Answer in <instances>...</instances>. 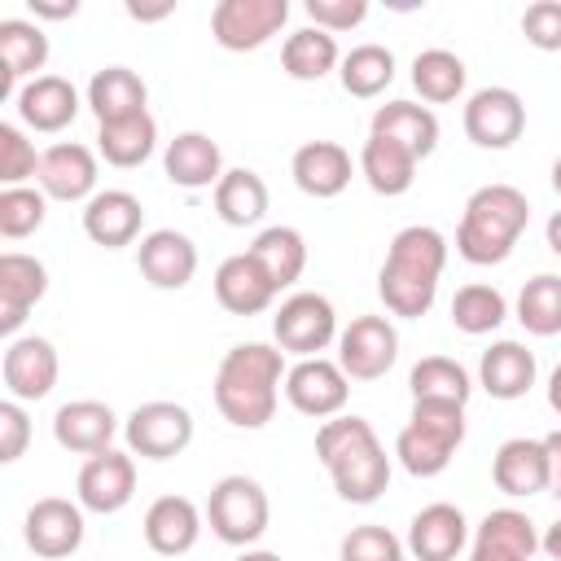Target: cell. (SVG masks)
<instances>
[{
    "label": "cell",
    "mask_w": 561,
    "mask_h": 561,
    "mask_svg": "<svg viewBox=\"0 0 561 561\" xmlns=\"http://www.w3.org/2000/svg\"><path fill=\"white\" fill-rule=\"evenodd\" d=\"M447 267V237L430 224H408L390 237L381 272H377V294L386 302L390 316L399 320H421L434 298H438V280Z\"/></svg>",
    "instance_id": "6da1fadb"
},
{
    "label": "cell",
    "mask_w": 561,
    "mask_h": 561,
    "mask_svg": "<svg viewBox=\"0 0 561 561\" xmlns=\"http://www.w3.org/2000/svg\"><path fill=\"white\" fill-rule=\"evenodd\" d=\"M285 351L267 342H237L215 373V408L237 430H263L285 390Z\"/></svg>",
    "instance_id": "7a4b0ae2"
},
{
    "label": "cell",
    "mask_w": 561,
    "mask_h": 561,
    "mask_svg": "<svg viewBox=\"0 0 561 561\" xmlns=\"http://www.w3.org/2000/svg\"><path fill=\"white\" fill-rule=\"evenodd\" d=\"M316 460L346 504H373L390 486V456L364 416H333L316 430Z\"/></svg>",
    "instance_id": "3957f363"
},
{
    "label": "cell",
    "mask_w": 561,
    "mask_h": 561,
    "mask_svg": "<svg viewBox=\"0 0 561 561\" xmlns=\"http://www.w3.org/2000/svg\"><path fill=\"white\" fill-rule=\"evenodd\" d=\"M530 224V202L513 184H482L469 193L456 224V254L473 267H495L513 254Z\"/></svg>",
    "instance_id": "277c9868"
},
{
    "label": "cell",
    "mask_w": 561,
    "mask_h": 561,
    "mask_svg": "<svg viewBox=\"0 0 561 561\" xmlns=\"http://www.w3.org/2000/svg\"><path fill=\"white\" fill-rule=\"evenodd\" d=\"M465 443V408L456 403H412L408 425L394 438V456L412 478H438Z\"/></svg>",
    "instance_id": "5b68a950"
},
{
    "label": "cell",
    "mask_w": 561,
    "mask_h": 561,
    "mask_svg": "<svg viewBox=\"0 0 561 561\" xmlns=\"http://www.w3.org/2000/svg\"><path fill=\"white\" fill-rule=\"evenodd\" d=\"M272 522V504L259 478L224 473L206 495V526L228 548H254Z\"/></svg>",
    "instance_id": "8992f818"
},
{
    "label": "cell",
    "mask_w": 561,
    "mask_h": 561,
    "mask_svg": "<svg viewBox=\"0 0 561 561\" xmlns=\"http://www.w3.org/2000/svg\"><path fill=\"white\" fill-rule=\"evenodd\" d=\"M272 337L285 355H298V359H311L320 351H329V342H337V311L324 294L316 289H298L289 294L276 316H272Z\"/></svg>",
    "instance_id": "52a82bcc"
},
{
    "label": "cell",
    "mask_w": 561,
    "mask_h": 561,
    "mask_svg": "<svg viewBox=\"0 0 561 561\" xmlns=\"http://www.w3.org/2000/svg\"><path fill=\"white\" fill-rule=\"evenodd\" d=\"M127 451L140 460H171L193 443V412L175 399H149L123 421Z\"/></svg>",
    "instance_id": "ba28073f"
},
{
    "label": "cell",
    "mask_w": 561,
    "mask_h": 561,
    "mask_svg": "<svg viewBox=\"0 0 561 561\" xmlns=\"http://www.w3.org/2000/svg\"><path fill=\"white\" fill-rule=\"evenodd\" d=\"M289 22V0H219L210 9V35L228 53H254Z\"/></svg>",
    "instance_id": "9c48e42d"
},
{
    "label": "cell",
    "mask_w": 561,
    "mask_h": 561,
    "mask_svg": "<svg viewBox=\"0 0 561 561\" xmlns=\"http://www.w3.org/2000/svg\"><path fill=\"white\" fill-rule=\"evenodd\" d=\"M399 359V329L390 316H355L337 333V364L351 381H377Z\"/></svg>",
    "instance_id": "30bf717a"
},
{
    "label": "cell",
    "mask_w": 561,
    "mask_h": 561,
    "mask_svg": "<svg viewBox=\"0 0 561 561\" xmlns=\"http://www.w3.org/2000/svg\"><path fill=\"white\" fill-rule=\"evenodd\" d=\"M0 377H4V390L9 399L18 403H39L53 394L57 377H61V359H57V346L39 333H22V337H9L4 355H0Z\"/></svg>",
    "instance_id": "8fae6325"
},
{
    "label": "cell",
    "mask_w": 561,
    "mask_h": 561,
    "mask_svg": "<svg viewBox=\"0 0 561 561\" xmlns=\"http://www.w3.org/2000/svg\"><path fill=\"white\" fill-rule=\"evenodd\" d=\"M285 399L302 416L333 421V416H342V408L351 399V377L342 373L337 359L311 355V359L289 364V373H285Z\"/></svg>",
    "instance_id": "7c38bea8"
},
{
    "label": "cell",
    "mask_w": 561,
    "mask_h": 561,
    "mask_svg": "<svg viewBox=\"0 0 561 561\" xmlns=\"http://www.w3.org/2000/svg\"><path fill=\"white\" fill-rule=\"evenodd\" d=\"M460 123H465V136L478 149H508L526 131V101L513 88L491 83V88H478L465 101V118Z\"/></svg>",
    "instance_id": "4fadbf2b"
},
{
    "label": "cell",
    "mask_w": 561,
    "mask_h": 561,
    "mask_svg": "<svg viewBox=\"0 0 561 561\" xmlns=\"http://www.w3.org/2000/svg\"><path fill=\"white\" fill-rule=\"evenodd\" d=\"M136 495V460L131 451H96L83 460L79 478H75V500L83 504V513H123Z\"/></svg>",
    "instance_id": "5bb4252c"
},
{
    "label": "cell",
    "mask_w": 561,
    "mask_h": 561,
    "mask_svg": "<svg viewBox=\"0 0 561 561\" xmlns=\"http://www.w3.org/2000/svg\"><path fill=\"white\" fill-rule=\"evenodd\" d=\"M83 504L79 500H61V495H44L26 508V522H22V539L35 557H48V561H61L70 552L83 548Z\"/></svg>",
    "instance_id": "9a60e30c"
},
{
    "label": "cell",
    "mask_w": 561,
    "mask_h": 561,
    "mask_svg": "<svg viewBox=\"0 0 561 561\" xmlns=\"http://www.w3.org/2000/svg\"><path fill=\"white\" fill-rule=\"evenodd\" d=\"M35 184L44 188L48 202H83L88 206L101 193L96 188V153L79 140H57L44 149Z\"/></svg>",
    "instance_id": "2e32d148"
},
{
    "label": "cell",
    "mask_w": 561,
    "mask_h": 561,
    "mask_svg": "<svg viewBox=\"0 0 561 561\" xmlns=\"http://www.w3.org/2000/svg\"><path fill=\"white\" fill-rule=\"evenodd\" d=\"M136 267L153 289H184L197 276V245L180 228H153L136 245Z\"/></svg>",
    "instance_id": "e0dca14e"
},
{
    "label": "cell",
    "mask_w": 561,
    "mask_h": 561,
    "mask_svg": "<svg viewBox=\"0 0 561 561\" xmlns=\"http://www.w3.org/2000/svg\"><path fill=\"white\" fill-rule=\"evenodd\" d=\"M44 294H48V267L35 254L4 250L0 254V333L18 337V329L26 324L31 307Z\"/></svg>",
    "instance_id": "ac0fdd59"
},
{
    "label": "cell",
    "mask_w": 561,
    "mask_h": 561,
    "mask_svg": "<svg viewBox=\"0 0 561 561\" xmlns=\"http://www.w3.org/2000/svg\"><path fill=\"white\" fill-rule=\"evenodd\" d=\"M202 526H206V513H202L188 495H158V500L145 508L140 535H145V543H149L158 557H184V552L197 548Z\"/></svg>",
    "instance_id": "d6986e66"
},
{
    "label": "cell",
    "mask_w": 561,
    "mask_h": 561,
    "mask_svg": "<svg viewBox=\"0 0 561 561\" xmlns=\"http://www.w3.org/2000/svg\"><path fill=\"white\" fill-rule=\"evenodd\" d=\"M539 530L522 508H491L469 535V561H530Z\"/></svg>",
    "instance_id": "ffe728a7"
},
{
    "label": "cell",
    "mask_w": 561,
    "mask_h": 561,
    "mask_svg": "<svg viewBox=\"0 0 561 561\" xmlns=\"http://www.w3.org/2000/svg\"><path fill=\"white\" fill-rule=\"evenodd\" d=\"M13 110H18L22 127L53 136V131L70 127L83 105H79V88L66 75H39V79L22 83V92L13 96Z\"/></svg>",
    "instance_id": "44dd1931"
},
{
    "label": "cell",
    "mask_w": 561,
    "mask_h": 561,
    "mask_svg": "<svg viewBox=\"0 0 561 561\" xmlns=\"http://www.w3.org/2000/svg\"><path fill=\"white\" fill-rule=\"evenodd\" d=\"M114 434H118V416L101 399H70L53 412V438H57V447H66L75 456L110 451Z\"/></svg>",
    "instance_id": "7402d4cb"
},
{
    "label": "cell",
    "mask_w": 561,
    "mask_h": 561,
    "mask_svg": "<svg viewBox=\"0 0 561 561\" xmlns=\"http://www.w3.org/2000/svg\"><path fill=\"white\" fill-rule=\"evenodd\" d=\"M48 61V35L39 22L26 18H4L0 22V96H18L22 83L39 79Z\"/></svg>",
    "instance_id": "603a6c76"
},
{
    "label": "cell",
    "mask_w": 561,
    "mask_h": 561,
    "mask_svg": "<svg viewBox=\"0 0 561 561\" xmlns=\"http://www.w3.org/2000/svg\"><path fill=\"white\" fill-rule=\"evenodd\" d=\"M408 552L416 561H456L469 543V522L456 504L438 500V504H425L412 522H408Z\"/></svg>",
    "instance_id": "cb8c5ba5"
},
{
    "label": "cell",
    "mask_w": 561,
    "mask_h": 561,
    "mask_svg": "<svg viewBox=\"0 0 561 561\" xmlns=\"http://www.w3.org/2000/svg\"><path fill=\"white\" fill-rule=\"evenodd\" d=\"M162 175L175 188H188V193L215 188L224 180V149H219V140H210L206 131H180L162 149Z\"/></svg>",
    "instance_id": "d4e9b609"
},
{
    "label": "cell",
    "mask_w": 561,
    "mask_h": 561,
    "mask_svg": "<svg viewBox=\"0 0 561 561\" xmlns=\"http://www.w3.org/2000/svg\"><path fill=\"white\" fill-rule=\"evenodd\" d=\"M351 171H355V167H351V153H346L337 140H307V145H298L294 158H289L294 184H298L307 197H316V202H329V197L346 193Z\"/></svg>",
    "instance_id": "484cf974"
},
{
    "label": "cell",
    "mask_w": 561,
    "mask_h": 561,
    "mask_svg": "<svg viewBox=\"0 0 561 561\" xmlns=\"http://www.w3.org/2000/svg\"><path fill=\"white\" fill-rule=\"evenodd\" d=\"M140 224H145V206L127 188H101L83 206V232L92 245H105V250L131 245L140 237Z\"/></svg>",
    "instance_id": "4316f807"
},
{
    "label": "cell",
    "mask_w": 561,
    "mask_h": 561,
    "mask_svg": "<svg viewBox=\"0 0 561 561\" xmlns=\"http://www.w3.org/2000/svg\"><path fill=\"white\" fill-rule=\"evenodd\" d=\"M491 482L495 491L513 500H530L548 491V451L543 438H504L491 456Z\"/></svg>",
    "instance_id": "83f0119b"
},
{
    "label": "cell",
    "mask_w": 561,
    "mask_h": 561,
    "mask_svg": "<svg viewBox=\"0 0 561 561\" xmlns=\"http://www.w3.org/2000/svg\"><path fill=\"white\" fill-rule=\"evenodd\" d=\"M88 110L96 114V127L127 123L136 114H149V88L131 66H105L88 79Z\"/></svg>",
    "instance_id": "f1b7e54d"
},
{
    "label": "cell",
    "mask_w": 561,
    "mask_h": 561,
    "mask_svg": "<svg viewBox=\"0 0 561 561\" xmlns=\"http://www.w3.org/2000/svg\"><path fill=\"white\" fill-rule=\"evenodd\" d=\"M215 302L228 316H259L276 302V285L250 254H228L215 267Z\"/></svg>",
    "instance_id": "f546056e"
},
{
    "label": "cell",
    "mask_w": 561,
    "mask_h": 561,
    "mask_svg": "<svg viewBox=\"0 0 561 561\" xmlns=\"http://www.w3.org/2000/svg\"><path fill=\"white\" fill-rule=\"evenodd\" d=\"M535 373H539L535 351H526V346L513 342V337L491 342V346L482 351V359H478V386H482L491 399H500V403H513V399L530 394Z\"/></svg>",
    "instance_id": "4dcf8cb0"
},
{
    "label": "cell",
    "mask_w": 561,
    "mask_h": 561,
    "mask_svg": "<svg viewBox=\"0 0 561 561\" xmlns=\"http://www.w3.org/2000/svg\"><path fill=\"white\" fill-rule=\"evenodd\" d=\"M373 136L399 140L421 162L438 149V114L430 105H416V101H386L373 114Z\"/></svg>",
    "instance_id": "1f68e13d"
},
{
    "label": "cell",
    "mask_w": 561,
    "mask_h": 561,
    "mask_svg": "<svg viewBox=\"0 0 561 561\" xmlns=\"http://www.w3.org/2000/svg\"><path fill=\"white\" fill-rule=\"evenodd\" d=\"M267 206H272V193H267L263 175L250 171V167H228L224 180L215 184V215L228 228H254V224H263Z\"/></svg>",
    "instance_id": "d6a6232c"
},
{
    "label": "cell",
    "mask_w": 561,
    "mask_h": 561,
    "mask_svg": "<svg viewBox=\"0 0 561 561\" xmlns=\"http://www.w3.org/2000/svg\"><path fill=\"white\" fill-rule=\"evenodd\" d=\"M245 254L267 272V280L276 285V294L289 289V285L307 272V237H302L298 228H289V224H272V228H263V232L250 241Z\"/></svg>",
    "instance_id": "836d02e7"
},
{
    "label": "cell",
    "mask_w": 561,
    "mask_h": 561,
    "mask_svg": "<svg viewBox=\"0 0 561 561\" xmlns=\"http://www.w3.org/2000/svg\"><path fill=\"white\" fill-rule=\"evenodd\" d=\"M359 175L368 180L373 193H381V197H403V193L412 188V180H416V158H412L399 140L368 131V140H364V149H359Z\"/></svg>",
    "instance_id": "e575fe53"
},
{
    "label": "cell",
    "mask_w": 561,
    "mask_h": 561,
    "mask_svg": "<svg viewBox=\"0 0 561 561\" xmlns=\"http://www.w3.org/2000/svg\"><path fill=\"white\" fill-rule=\"evenodd\" d=\"M408 390H412V403H456V408H465L469 394H473V377L451 355H425V359L412 364Z\"/></svg>",
    "instance_id": "d590c367"
},
{
    "label": "cell",
    "mask_w": 561,
    "mask_h": 561,
    "mask_svg": "<svg viewBox=\"0 0 561 561\" xmlns=\"http://www.w3.org/2000/svg\"><path fill=\"white\" fill-rule=\"evenodd\" d=\"M337 66H342L337 39L329 31H320V26H298L280 44V70L289 79H298V83H316V79H324Z\"/></svg>",
    "instance_id": "8d00e7d4"
},
{
    "label": "cell",
    "mask_w": 561,
    "mask_h": 561,
    "mask_svg": "<svg viewBox=\"0 0 561 561\" xmlns=\"http://www.w3.org/2000/svg\"><path fill=\"white\" fill-rule=\"evenodd\" d=\"M158 149V123L153 114H136L127 123H105L96 127V153L118 167V171H131V167H145Z\"/></svg>",
    "instance_id": "74e56055"
},
{
    "label": "cell",
    "mask_w": 561,
    "mask_h": 561,
    "mask_svg": "<svg viewBox=\"0 0 561 561\" xmlns=\"http://www.w3.org/2000/svg\"><path fill=\"white\" fill-rule=\"evenodd\" d=\"M337 79H342V88H346L351 96L373 101V96H381V92L394 83V53H390L386 44H355V48L342 57Z\"/></svg>",
    "instance_id": "f35d334b"
},
{
    "label": "cell",
    "mask_w": 561,
    "mask_h": 561,
    "mask_svg": "<svg viewBox=\"0 0 561 561\" xmlns=\"http://www.w3.org/2000/svg\"><path fill=\"white\" fill-rule=\"evenodd\" d=\"M465 79H469V70H465V61L451 48H425V53L412 57V88L430 105L456 101L465 92Z\"/></svg>",
    "instance_id": "ab89813d"
},
{
    "label": "cell",
    "mask_w": 561,
    "mask_h": 561,
    "mask_svg": "<svg viewBox=\"0 0 561 561\" xmlns=\"http://www.w3.org/2000/svg\"><path fill=\"white\" fill-rule=\"evenodd\" d=\"M504 320H508V302H504V294L495 285L473 280V285H460L451 294V324L460 333L482 337V333H495Z\"/></svg>",
    "instance_id": "60d3db41"
},
{
    "label": "cell",
    "mask_w": 561,
    "mask_h": 561,
    "mask_svg": "<svg viewBox=\"0 0 561 561\" xmlns=\"http://www.w3.org/2000/svg\"><path fill=\"white\" fill-rule=\"evenodd\" d=\"M517 320L535 337H557L561 333V276L557 272H539V276H530L522 285Z\"/></svg>",
    "instance_id": "b9f144b4"
},
{
    "label": "cell",
    "mask_w": 561,
    "mask_h": 561,
    "mask_svg": "<svg viewBox=\"0 0 561 561\" xmlns=\"http://www.w3.org/2000/svg\"><path fill=\"white\" fill-rule=\"evenodd\" d=\"M44 215H48V197H44L39 184L0 188V237L22 241V237L44 228Z\"/></svg>",
    "instance_id": "7bdbcfd3"
},
{
    "label": "cell",
    "mask_w": 561,
    "mask_h": 561,
    "mask_svg": "<svg viewBox=\"0 0 561 561\" xmlns=\"http://www.w3.org/2000/svg\"><path fill=\"white\" fill-rule=\"evenodd\" d=\"M408 543L386 526H351L337 543V561H403Z\"/></svg>",
    "instance_id": "ee69618b"
},
{
    "label": "cell",
    "mask_w": 561,
    "mask_h": 561,
    "mask_svg": "<svg viewBox=\"0 0 561 561\" xmlns=\"http://www.w3.org/2000/svg\"><path fill=\"white\" fill-rule=\"evenodd\" d=\"M39 149L26 140V131L18 123H0V184L4 188H18L26 180L39 175Z\"/></svg>",
    "instance_id": "f6af8a7d"
},
{
    "label": "cell",
    "mask_w": 561,
    "mask_h": 561,
    "mask_svg": "<svg viewBox=\"0 0 561 561\" xmlns=\"http://www.w3.org/2000/svg\"><path fill=\"white\" fill-rule=\"evenodd\" d=\"M522 35L539 53H561V0H535V4H526Z\"/></svg>",
    "instance_id": "bcb514c9"
},
{
    "label": "cell",
    "mask_w": 561,
    "mask_h": 561,
    "mask_svg": "<svg viewBox=\"0 0 561 561\" xmlns=\"http://www.w3.org/2000/svg\"><path fill=\"white\" fill-rule=\"evenodd\" d=\"M302 13L311 18V26H320L329 35H342V31H355L368 18V0H307Z\"/></svg>",
    "instance_id": "7dc6e473"
},
{
    "label": "cell",
    "mask_w": 561,
    "mask_h": 561,
    "mask_svg": "<svg viewBox=\"0 0 561 561\" xmlns=\"http://www.w3.org/2000/svg\"><path fill=\"white\" fill-rule=\"evenodd\" d=\"M26 443H31V416L18 399H4L0 403V465L22 460Z\"/></svg>",
    "instance_id": "c3c4849f"
},
{
    "label": "cell",
    "mask_w": 561,
    "mask_h": 561,
    "mask_svg": "<svg viewBox=\"0 0 561 561\" xmlns=\"http://www.w3.org/2000/svg\"><path fill=\"white\" fill-rule=\"evenodd\" d=\"M543 451H548V495L561 500V430L543 434Z\"/></svg>",
    "instance_id": "681fc988"
},
{
    "label": "cell",
    "mask_w": 561,
    "mask_h": 561,
    "mask_svg": "<svg viewBox=\"0 0 561 561\" xmlns=\"http://www.w3.org/2000/svg\"><path fill=\"white\" fill-rule=\"evenodd\" d=\"M35 18H48V22H61V18H75L79 13V0H26Z\"/></svg>",
    "instance_id": "f907efd6"
},
{
    "label": "cell",
    "mask_w": 561,
    "mask_h": 561,
    "mask_svg": "<svg viewBox=\"0 0 561 561\" xmlns=\"http://www.w3.org/2000/svg\"><path fill=\"white\" fill-rule=\"evenodd\" d=\"M171 13H175V0H162V4H136V0H127V18L131 22H162Z\"/></svg>",
    "instance_id": "816d5d0a"
},
{
    "label": "cell",
    "mask_w": 561,
    "mask_h": 561,
    "mask_svg": "<svg viewBox=\"0 0 561 561\" xmlns=\"http://www.w3.org/2000/svg\"><path fill=\"white\" fill-rule=\"evenodd\" d=\"M539 548L548 552V561H561V517L539 535Z\"/></svg>",
    "instance_id": "f5cc1de1"
},
{
    "label": "cell",
    "mask_w": 561,
    "mask_h": 561,
    "mask_svg": "<svg viewBox=\"0 0 561 561\" xmlns=\"http://www.w3.org/2000/svg\"><path fill=\"white\" fill-rule=\"evenodd\" d=\"M543 241H548V250L561 259V210L548 215V224H543Z\"/></svg>",
    "instance_id": "db71d44e"
},
{
    "label": "cell",
    "mask_w": 561,
    "mask_h": 561,
    "mask_svg": "<svg viewBox=\"0 0 561 561\" xmlns=\"http://www.w3.org/2000/svg\"><path fill=\"white\" fill-rule=\"evenodd\" d=\"M548 408L561 416V364L548 373Z\"/></svg>",
    "instance_id": "11a10c76"
},
{
    "label": "cell",
    "mask_w": 561,
    "mask_h": 561,
    "mask_svg": "<svg viewBox=\"0 0 561 561\" xmlns=\"http://www.w3.org/2000/svg\"><path fill=\"white\" fill-rule=\"evenodd\" d=\"M237 561H280V552H267V548H241Z\"/></svg>",
    "instance_id": "9f6ffc18"
},
{
    "label": "cell",
    "mask_w": 561,
    "mask_h": 561,
    "mask_svg": "<svg viewBox=\"0 0 561 561\" xmlns=\"http://www.w3.org/2000/svg\"><path fill=\"white\" fill-rule=\"evenodd\" d=\"M552 188H557V197H561V158L552 162Z\"/></svg>",
    "instance_id": "6f0895ef"
}]
</instances>
